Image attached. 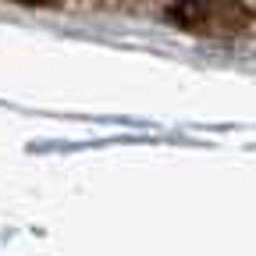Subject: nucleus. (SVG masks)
<instances>
[{
  "mask_svg": "<svg viewBox=\"0 0 256 256\" xmlns=\"http://www.w3.org/2000/svg\"><path fill=\"white\" fill-rule=\"evenodd\" d=\"M164 14L182 32L206 36V40H235L252 32L256 25V14L242 0H174Z\"/></svg>",
  "mask_w": 256,
  "mask_h": 256,
  "instance_id": "nucleus-1",
  "label": "nucleus"
},
{
  "mask_svg": "<svg viewBox=\"0 0 256 256\" xmlns=\"http://www.w3.org/2000/svg\"><path fill=\"white\" fill-rule=\"evenodd\" d=\"M14 4H36V8H43V4H57V0H14Z\"/></svg>",
  "mask_w": 256,
  "mask_h": 256,
  "instance_id": "nucleus-2",
  "label": "nucleus"
}]
</instances>
